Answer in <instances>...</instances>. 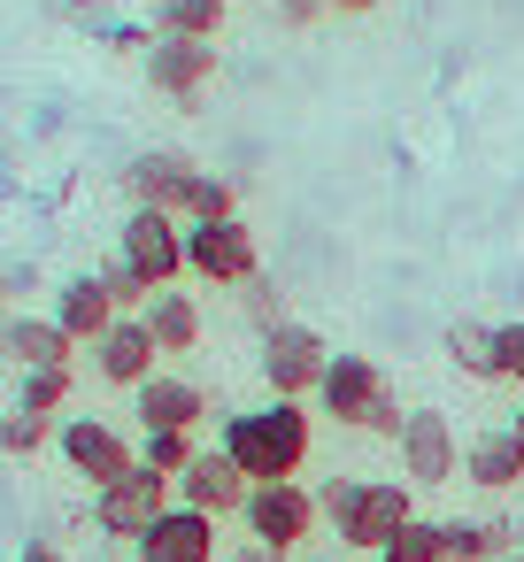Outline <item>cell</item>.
<instances>
[{
	"label": "cell",
	"mask_w": 524,
	"mask_h": 562,
	"mask_svg": "<svg viewBox=\"0 0 524 562\" xmlns=\"http://www.w3.org/2000/svg\"><path fill=\"white\" fill-rule=\"evenodd\" d=\"M216 447L247 470V485H278V477H301L309 447H316V424H309V401H263V408H239L224 416Z\"/></svg>",
	"instance_id": "cell-1"
},
{
	"label": "cell",
	"mask_w": 524,
	"mask_h": 562,
	"mask_svg": "<svg viewBox=\"0 0 524 562\" xmlns=\"http://www.w3.org/2000/svg\"><path fill=\"white\" fill-rule=\"evenodd\" d=\"M316 508L347 554H386L416 524V485L409 477H332L316 493Z\"/></svg>",
	"instance_id": "cell-2"
},
{
	"label": "cell",
	"mask_w": 524,
	"mask_h": 562,
	"mask_svg": "<svg viewBox=\"0 0 524 562\" xmlns=\"http://www.w3.org/2000/svg\"><path fill=\"white\" fill-rule=\"evenodd\" d=\"M186 278H201V285H247V278H263V247H255L247 216L186 224Z\"/></svg>",
	"instance_id": "cell-3"
},
{
	"label": "cell",
	"mask_w": 524,
	"mask_h": 562,
	"mask_svg": "<svg viewBox=\"0 0 524 562\" xmlns=\"http://www.w3.org/2000/svg\"><path fill=\"white\" fill-rule=\"evenodd\" d=\"M116 262H132L155 293H170V285L186 278V216L132 209V216H124V239H116Z\"/></svg>",
	"instance_id": "cell-4"
},
{
	"label": "cell",
	"mask_w": 524,
	"mask_h": 562,
	"mask_svg": "<svg viewBox=\"0 0 524 562\" xmlns=\"http://www.w3.org/2000/svg\"><path fill=\"white\" fill-rule=\"evenodd\" d=\"M263 385H270V401H316V385H324V362H332V347L309 331V324H278V331H263Z\"/></svg>",
	"instance_id": "cell-5"
},
{
	"label": "cell",
	"mask_w": 524,
	"mask_h": 562,
	"mask_svg": "<svg viewBox=\"0 0 524 562\" xmlns=\"http://www.w3.org/2000/svg\"><path fill=\"white\" fill-rule=\"evenodd\" d=\"M393 401V378L370 362V355H332L324 362V385H316V408L347 431H370V416Z\"/></svg>",
	"instance_id": "cell-6"
},
{
	"label": "cell",
	"mask_w": 524,
	"mask_h": 562,
	"mask_svg": "<svg viewBox=\"0 0 524 562\" xmlns=\"http://www.w3.org/2000/svg\"><path fill=\"white\" fill-rule=\"evenodd\" d=\"M163 508H178V477H163V470H132V477H116V485H101L93 493V524L109 531V539H147V524L163 516Z\"/></svg>",
	"instance_id": "cell-7"
},
{
	"label": "cell",
	"mask_w": 524,
	"mask_h": 562,
	"mask_svg": "<svg viewBox=\"0 0 524 562\" xmlns=\"http://www.w3.org/2000/svg\"><path fill=\"white\" fill-rule=\"evenodd\" d=\"M316 493L301 485V477H278V485H255L247 493V508H239V524H247V539H263V547H301V539H316Z\"/></svg>",
	"instance_id": "cell-8"
},
{
	"label": "cell",
	"mask_w": 524,
	"mask_h": 562,
	"mask_svg": "<svg viewBox=\"0 0 524 562\" xmlns=\"http://www.w3.org/2000/svg\"><path fill=\"white\" fill-rule=\"evenodd\" d=\"M124 193L132 209H163V216H193V193H201V162L178 155V147H147L124 162Z\"/></svg>",
	"instance_id": "cell-9"
},
{
	"label": "cell",
	"mask_w": 524,
	"mask_h": 562,
	"mask_svg": "<svg viewBox=\"0 0 524 562\" xmlns=\"http://www.w3.org/2000/svg\"><path fill=\"white\" fill-rule=\"evenodd\" d=\"M55 447H63V462L101 493V485H116V477H132L140 470V447L116 431V424H101V416H63V431H55Z\"/></svg>",
	"instance_id": "cell-10"
},
{
	"label": "cell",
	"mask_w": 524,
	"mask_h": 562,
	"mask_svg": "<svg viewBox=\"0 0 524 562\" xmlns=\"http://www.w3.org/2000/svg\"><path fill=\"white\" fill-rule=\"evenodd\" d=\"M393 447H401V477L409 485H447L462 470V439H455V424L439 408H409V424H401Z\"/></svg>",
	"instance_id": "cell-11"
},
{
	"label": "cell",
	"mask_w": 524,
	"mask_h": 562,
	"mask_svg": "<svg viewBox=\"0 0 524 562\" xmlns=\"http://www.w3.org/2000/svg\"><path fill=\"white\" fill-rule=\"evenodd\" d=\"M247 493H255V485H247V470H239L224 447H201V454L178 470V501H186V508H201V516H216V524H224V516H239V508H247Z\"/></svg>",
	"instance_id": "cell-12"
},
{
	"label": "cell",
	"mask_w": 524,
	"mask_h": 562,
	"mask_svg": "<svg viewBox=\"0 0 524 562\" xmlns=\"http://www.w3.org/2000/svg\"><path fill=\"white\" fill-rule=\"evenodd\" d=\"M155 331H147V316H116L101 339H93V378L101 385H124V393H140L147 378H155Z\"/></svg>",
	"instance_id": "cell-13"
},
{
	"label": "cell",
	"mask_w": 524,
	"mask_h": 562,
	"mask_svg": "<svg viewBox=\"0 0 524 562\" xmlns=\"http://www.w3.org/2000/svg\"><path fill=\"white\" fill-rule=\"evenodd\" d=\"M132 554L140 562H224L216 554V516H201V508H163L155 524H147V539H132Z\"/></svg>",
	"instance_id": "cell-14"
},
{
	"label": "cell",
	"mask_w": 524,
	"mask_h": 562,
	"mask_svg": "<svg viewBox=\"0 0 524 562\" xmlns=\"http://www.w3.org/2000/svg\"><path fill=\"white\" fill-rule=\"evenodd\" d=\"M209 78H216V40H155L147 47V86L155 93H170V101H201L209 93Z\"/></svg>",
	"instance_id": "cell-15"
},
{
	"label": "cell",
	"mask_w": 524,
	"mask_h": 562,
	"mask_svg": "<svg viewBox=\"0 0 524 562\" xmlns=\"http://www.w3.org/2000/svg\"><path fill=\"white\" fill-rule=\"evenodd\" d=\"M132 416H140V431H193V424L209 416V393H201L193 378L155 370V378L132 393Z\"/></svg>",
	"instance_id": "cell-16"
},
{
	"label": "cell",
	"mask_w": 524,
	"mask_h": 562,
	"mask_svg": "<svg viewBox=\"0 0 524 562\" xmlns=\"http://www.w3.org/2000/svg\"><path fill=\"white\" fill-rule=\"evenodd\" d=\"M462 477H470V485H486V493H509V485H524V431H516V424H493V431H478V439L462 447Z\"/></svg>",
	"instance_id": "cell-17"
},
{
	"label": "cell",
	"mask_w": 524,
	"mask_h": 562,
	"mask_svg": "<svg viewBox=\"0 0 524 562\" xmlns=\"http://www.w3.org/2000/svg\"><path fill=\"white\" fill-rule=\"evenodd\" d=\"M0 355H9L16 370H55V362L78 355V339L55 316H0Z\"/></svg>",
	"instance_id": "cell-18"
},
{
	"label": "cell",
	"mask_w": 524,
	"mask_h": 562,
	"mask_svg": "<svg viewBox=\"0 0 524 562\" xmlns=\"http://www.w3.org/2000/svg\"><path fill=\"white\" fill-rule=\"evenodd\" d=\"M55 324H63L78 347H93V339L116 324V301H109V285H101V278H70V285L55 293Z\"/></svg>",
	"instance_id": "cell-19"
},
{
	"label": "cell",
	"mask_w": 524,
	"mask_h": 562,
	"mask_svg": "<svg viewBox=\"0 0 524 562\" xmlns=\"http://www.w3.org/2000/svg\"><path fill=\"white\" fill-rule=\"evenodd\" d=\"M147 331H155L163 355H193L201 347V301L193 293H155L147 301Z\"/></svg>",
	"instance_id": "cell-20"
},
{
	"label": "cell",
	"mask_w": 524,
	"mask_h": 562,
	"mask_svg": "<svg viewBox=\"0 0 524 562\" xmlns=\"http://www.w3.org/2000/svg\"><path fill=\"white\" fill-rule=\"evenodd\" d=\"M447 531V562H509V524H493V516H455V524H439Z\"/></svg>",
	"instance_id": "cell-21"
},
{
	"label": "cell",
	"mask_w": 524,
	"mask_h": 562,
	"mask_svg": "<svg viewBox=\"0 0 524 562\" xmlns=\"http://www.w3.org/2000/svg\"><path fill=\"white\" fill-rule=\"evenodd\" d=\"M232 0H155V40H216Z\"/></svg>",
	"instance_id": "cell-22"
},
{
	"label": "cell",
	"mask_w": 524,
	"mask_h": 562,
	"mask_svg": "<svg viewBox=\"0 0 524 562\" xmlns=\"http://www.w3.org/2000/svg\"><path fill=\"white\" fill-rule=\"evenodd\" d=\"M70 393H78V370H70V362H55V370H24V378H16V408H24V416H63Z\"/></svg>",
	"instance_id": "cell-23"
},
{
	"label": "cell",
	"mask_w": 524,
	"mask_h": 562,
	"mask_svg": "<svg viewBox=\"0 0 524 562\" xmlns=\"http://www.w3.org/2000/svg\"><path fill=\"white\" fill-rule=\"evenodd\" d=\"M439 347H447V362H455L462 378H493V324H470V316H462V324H447Z\"/></svg>",
	"instance_id": "cell-24"
},
{
	"label": "cell",
	"mask_w": 524,
	"mask_h": 562,
	"mask_svg": "<svg viewBox=\"0 0 524 562\" xmlns=\"http://www.w3.org/2000/svg\"><path fill=\"white\" fill-rule=\"evenodd\" d=\"M378 562H447V531H439L432 516H416V524H409V531H401Z\"/></svg>",
	"instance_id": "cell-25"
},
{
	"label": "cell",
	"mask_w": 524,
	"mask_h": 562,
	"mask_svg": "<svg viewBox=\"0 0 524 562\" xmlns=\"http://www.w3.org/2000/svg\"><path fill=\"white\" fill-rule=\"evenodd\" d=\"M101 285H109V301H116V316H147V301H155V285L132 270V262H109V270H93Z\"/></svg>",
	"instance_id": "cell-26"
},
{
	"label": "cell",
	"mask_w": 524,
	"mask_h": 562,
	"mask_svg": "<svg viewBox=\"0 0 524 562\" xmlns=\"http://www.w3.org/2000/svg\"><path fill=\"white\" fill-rule=\"evenodd\" d=\"M193 454H201V447H193V431H147V439H140V462H147V470H163V477H178Z\"/></svg>",
	"instance_id": "cell-27"
},
{
	"label": "cell",
	"mask_w": 524,
	"mask_h": 562,
	"mask_svg": "<svg viewBox=\"0 0 524 562\" xmlns=\"http://www.w3.org/2000/svg\"><path fill=\"white\" fill-rule=\"evenodd\" d=\"M47 439H55V416H24V408L0 416V454H40Z\"/></svg>",
	"instance_id": "cell-28"
},
{
	"label": "cell",
	"mask_w": 524,
	"mask_h": 562,
	"mask_svg": "<svg viewBox=\"0 0 524 562\" xmlns=\"http://www.w3.org/2000/svg\"><path fill=\"white\" fill-rule=\"evenodd\" d=\"M224 216H239V186L216 178V170H201V193H193V216L186 224H224Z\"/></svg>",
	"instance_id": "cell-29"
},
{
	"label": "cell",
	"mask_w": 524,
	"mask_h": 562,
	"mask_svg": "<svg viewBox=\"0 0 524 562\" xmlns=\"http://www.w3.org/2000/svg\"><path fill=\"white\" fill-rule=\"evenodd\" d=\"M239 301H247V324H255V331H278V324H293V316H286V293H278L270 278H247V293H239Z\"/></svg>",
	"instance_id": "cell-30"
},
{
	"label": "cell",
	"mask_w": 524,
	"mask_h": 562,
	"mask_svg": "<svg viewBox=\"0 0 524 562\" xmlns=\"http://www.w3.org/2000/svg\"><path fill=\"white\" fill-rule=\"evenodd\" d=\"M493 378L524 385V316L516 324H493Z\"/></svg>",
	"instance_id": "cell-31"
},
{
	"label": "cell",
	"mask_w": 524,
	"mask_h": 562,
	"mask_svg": "<svg viewBox=\"0 0 524 562\" xmlns=\"http://www.w3.org/2000/svg\"><path fill=\"white\" fill-rule=\"evenodd\" d=\"M224 562H293V554H286V547H263V539H239Z\"/></svg>",
	"instance_id": "cell-32"
},
{
	"label": "cell",
	"mask_w": 524,
	"mask_h": 562,
	"mask_svg": "<svg viewBox=\"0 0 524 562\" xmlns=\"http://www.w3.org/2000/svg\"><path fill=\"white\" fill-rule=\"evenodd\" d=\"M278 16H286V24H316V16H324V0H278Z\"/></svg>",
	"instance_id": "cell-33"
},
{
	"label": "cell",
	"mask_w": 524,
	"mask_h": 562,
	"mask_svg": "<svg viewBox=\"0 0 524 562\" xmlns=\"http://www.w3.org/2000/svg\"><path fill=\"white\" fill-rule=\"evenodd\" d=\"M16 562H70V554H63V547H55V539H32V547H24V554H16Z\"/></svg>",
	"instance_id": "cell-34"
},
{
	"label": "cell",
	"mask_w": 524,
	"mask_h": 562,
	"mask_svg": "<svg viewBox=\"0 0 524 562\" xmlns=\"http://www.w3.org/2000/svg\"><path fill=\"white\" fill-rule=\"evenodd\" d=\"M324 9H339V16H370L378 0H324Z\"/></svg>",
	"instance_id": "cell-35"
},
{
	"label": "cell",
	"mask_w": 524,
	"mask_h": 562,
	"mask_svg": "<svg viewBox=\"0 0 524 562\" xmlns=\"http://www.w3.org/2000/svg\"><path fill=\"white\" fill-rule=\"evenodd\" d=\"M316 562H347V547H332V554H316Z\"/></svg>",
	"instance_id": "cell-36"
},
{
	"label": "cell",
	"mask_w": 524,
	"mask_h": 562,
	"mask_svg": "<svg viewBox=\"0 0 524 562\" xmlns=\"http://www.w3.org/2000/svg\"><path fill=\"white\" fill-rule=\"evenodd\" d=\"M0 308H9V270H0Z\"/></svg>",
	"instance_id": "cell-37"
},
{
	"label": "cell",
	"mask_w": 524,
	"mask_h": 562,
	"mask_svg": "<svg viewBox=\"0 0 524 562\" xmlns=\"http://www.w3.org/2000/svg\"><path fill=\"white\" fill-rule=\"evenodd\" d=\"M509 424H516V431H524V408H516V416H509Z\"/></svg>",
	"instance_id": "cell-38"
},
{
	"label": "cell",
	"mask_w": 524,
	"mask_h": 562,
	"mask_svg": "<svg viewBox=\"0 0 524 562\" xmlns=\"http://www.w3.org/2000/svg\"><path fill=\"white\" fill-rule=\"evenodd\" d=\"M509 562H524V554H509Z\"/></svg>",
	"instance_id": "cell-39"
}]
</instances>
